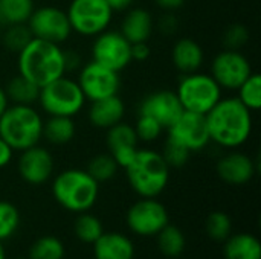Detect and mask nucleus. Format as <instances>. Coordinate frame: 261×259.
Masks as SVG:
<instances>
[{"mask_svg": "<svg viewBox=\"0 0 261 259\" xmlns=\"http://www.w3.org/2000/svg\"><path fill=\"white\" fill-rule=\"evenodd\" d=\"M210 140L222 148L236 150L245 145L252 134V111L237 96L222 98L206 114Z\"/></svg>", "mask_w": 261, "mask_h": 259, "instance_id": "f257e3e1", "label": "nucleus"}, {"mask_svg": "<svg viewBox=\"0 0 261 259\" xmlns=\"http://www.w3.org/2000/svg\"><path fill=\"white\" fill-rule=\"evenodd\" d=\"M17 67L21 76L43 87L66 75L64 49L61 44L32 38L17 53Z\"/></svg>", "mask_w": 261, "mask_h": 259, "instance_id": "f03ea898", "label": "nucleus"}, {"mask_svg": "<svg viewBox=\"0 0 261 259\" xmlns=\"http://www.w3.org/2000/svg\"><path fill=\"white\" fill-rule=\"evenodd\" d=\"M124 171L130 188L142 198H156L170 180V166L165 159L150 148H139Z\"/></svg>", "mask_w": 261, "mask_h": 259, "instance_id": "7ed1b4c3", "label": "nucleus"}, {"mask_svg": "<svg viewBox=\"0 0 261 259\" xmlns=\"http://www.w3.org/2000/svg\"><path fill=\"white\" fill-rule=\"evenodd\" d=\"M98 194L99 183L86 169H64L52 182L54 198L69 212L83 214L90 211L98 200Z\"/></svg>", "mask_w": 261, "mask_h": 259, "instance_id": "20e7f679", "label": "nucleus"}, {"mask_svg": "<svg viewBox=\"0 0 261 259\" xmlns=\"http://www.w3.org/2000/svg\"><path fill=\"white\" fill-rule=\"evenodd\" d=\"M0 137L14 151L38 145L43 139V118L32 105L12 104L0 116Z\"/></svg>", "mask_w": 261, "mask_h": 259, "instance_id": "39448f33", "label": "nucleus"}, {"mask_svg": "<svg viewBox=\"0 0 261 259\" xmlns=\"http://www.w3.org/2000/svg\"><path fill=\"white\" fill-rule=\"evenodd\" d=\"M86 96L76 82L66 75L40 87L38 104L47 116H76L86 105Z\"/></svg>", "mask_w": 261, "mask_h": 259, "instance_id": "423d86ee", "label": "nucleus"}, {"mask_svg": "<svg viewBox=\"0 0 261 259\" xmlns=\"http://www.w3.org/2000/svg\"><path fill=\"white\" fill-rule=\"evenodd\" d=\"M222 92L216 79L202 72L184 75L176 89L182 108L199 114H206L223 98Z\"/></svg>", "mask_w": 261, "mask_h": 259, "instance_id": "0eeeda50", "label": "nucleus"}, {"mask_svg": "<svg viewBox=\"0 0 261 259\" xmlns=\"http://www.w3.org/2000/svg\"><path fill=\"white\" fill-rule=\"evenodd\" d=\"M72 32L81 37H96L109 29L113 9L106 0H72L66 11Z\"/></svg>", "mask_w": 261, "mask_h": 259, "instance_id": "6e6552de", "label": "nucleus"}, {"mask_svg": "<svg viewBox=\"0 0 261 259\" xmlns=\"http://www.w3.org/2000/svg\"><path fill=\"white\" fill-rule=\"evenodd\" d=\"M92 61L119 73L133 61L132 43L119 31L106 29L93 38Z\"/></svg>", "mask_w": 261, "mask_h": 259, "instance_id": "1a4fd4ad", "label": "nucleus"}, {"mask_svg": "<svg viewBox=\"0 0 261 259\" xmlns=\"http://www.w3.org/2000/svg\"><path fill=\"white\" fill-rule=\"evenodd\" d=\"M34 38L63 44L72 35L66 11L57 6H41L32 11L26 21Z\"/></svg>", "mask_w": 261, "mask_h": 259, "instance_id": "9d476101", "label": "nucleus"}, {"mask_svg": "<svg viewBox=\"0 0 261 259\" xmlns=\"http://www.w3.org/2000/svg\"><path fill=\"white\" fill-rule=\"evenodd\" d=\"M252 73V66L240 50L223 49L211 61V76L222 90H237Z\"/></svg>", "mask_w": 261, "mask_h": 259, "instance_id": "9b49d317", "label": "nucleus"}, {"mask_svg": "<svg viewBox=\"0 0 261 259\" xmlns=\"http://www.w3.org/2000/svg\"><path fill=\"white\" fill-rule=\"evenodd\" d=\"M128 229L139 237L158 235L168 224V212L156 198H142L130 206L125 217Z\"/></svg>", "mask_w": 261, "mask_h": 259, "instance_id": "f8f14e48", "label": "nucleus"}, {"mask_svg": "<svg viewBox=\"0 0 261 259\" xmlns=\"http://www.w3.org/2000/svg\"><path fill=\"white\" fill-rule=\"evenodd\" d=\"M76 82L80 84L86 99L90 102L112 95H118L121 87L119 73L95 61H89L80 67Z\"/></svg>", "mask_w": 261, "mask_h": 259, "instance_id": "ddd939ff", "label": "nucleus"}, {"mask_svg": "<svg viewBox=\"0 0 261 259\" xmlns=\"http://www.w3.org/2000/svg\"><path fill=\"white\" fill-rule=\"evenodd\" d=\"M168 139L180 143L190 153L202 151L208 147L210 134L206 128L205 114L184 110L182 114L167 128Z\"/></svg>", "mask_w": 261, "mask_h": 259, "instance_id": "4468645a", "label": "nucleus"}, {"mask_svg": "<svg viewBox=\"0 0 261 259\" xmlns=\"http://www.w3.org/2000/svg\"><path fill=\"white\" fill-rule=\"evenodd\" d=\"M55 162L49 150L34 145L20 151L17 169L23 182L38 186L46 183L54 174Z\"/></svg>", "mask_w": 261, "mask_h": 259, "instance_id": "2eb2a0df", "label": "nucleus"}, {"mask_svg": "<svg viewBox=\"0 0 261 259\" xmlns=\"http://www.w3.org/2000/svg\"><path fill=\"white\" fill-rule=\"evenodd\" d=\"M184 108L173 90H158L147 95L139 107L138 114H145L156 119L165 130L182 114Z\"/></svg>", "mask_w": 261, "mask_h": 259, "instance_id": "dca6fc26", "label": "nucleus"}, {"mask_svg": "<svg viewBox=\"0 0 261 259\" xmlns=\"http://www.w3.org/2000/svg\"><path fill=\"white\" fill-rule=\"evenodd\" d=\"M106 143L109 148V154L122 169L133 160L139 150V139L135 133L133 125L122 121L107 130Z\"/></svg>", "mask_w": 261, "mask_h": 259, "instance_id": "f3484780", "label": "nucleus"}, {"mask_svg": "<svg viewBox=\"0 0 261 259\" xmlns=\"http://www.w3.org/2000/svg\"><path fill=\"white\" fill-rule=\"evenodd\" d=\"M217 176L228 185L242 186L249 183L257 174L255 162L245 153L229 151L217 162Z\"/></svg>", "mask_w": 261, "mask_h": 259, "instance_id": "a211bd4d", "label": "nucleus"}, {"mask_svg": "<svg viewBox=\"0 0 261 259\" xmlns=\"http://www.w3.org/2000/svg\"><path fill=\"white\" fill-rule=\"evenodd\" d=\"M125 116V104L119 95H112L102 99L92 101L87 110L89 122L99 130H109L119 124Z\"/></svg>", "mask_w": 261, "mask_h": 259, "instance_id": "6ab92c4d", "label": "nucleus"}, {"mask_svg": "<svg viewBox=\"0 0 261 259\" xmlns=\"http://www.w3.org/2000/svg\"><path fill=\"white\" fill-rule=\"evenodd\" d=\"M205 61V52L200 43L194 38H179L171 49V63L182 73H194L199 72Z\"/></svg>", "mask_w": 261, "mask_h": 259, "instance_id": "aec40b11", "label": "nucleus"}, {"mask_svg": "<svg viewBox=\"0 0 261 259\" xmlns=\"http://www.w3.org/2000/svg\"><path fill=\"white\" fill-rule=\"evenodd\" d=\"M153 31H154V20L151 12L145 8L128 9L121 21V29H119V32L132 44L150 41Z\"/></svg>", "mask_w": 261, "mask_h": 259, "instance_id": "412c9836", "label": "nucleus"}, {"mask_svg": "<svg viewBox=\"0 0 261 259\" xmlns=\"http://www.w3.org/2000/svg\"><path fill=\"white\" fill-rule=\"evenodd\" d=\"M95 259H133V243L122 234H102L93 244Z\"/></svg>", "mask_w": 261, "mask_h": 259, "instance_id": "4be33fe9", "label": "nucleus"}, {"mask_svg": "<svg viewBox=\"0 0 261 259\" xmlns=\"http://www.w3.org/2000/svg\"><path fill=\"white\" fill-rule=\"evenodd\" d=\"M76 134V125L73 118L67 116H49L43 121V139L50 145H66Z\"/></svg>", "mask_w": 261, "mask_h": 259, "instance_id": "5701e85b", "label": "nucleus"}, {"mask_svg": "<svg viewBox=\"0 0 261 259\" xmlns=\"http://www.w3.org/2000/svg\"><path fill=\"white\" fill-rule=\"evenodd\" d=\"M226 259H261V244L251 234H239L229 237L225 243Z\"/></svg>", "mask_w": 261, "mask_h": 259, "instance_id": "b1692460", "label": "nucleus"}, {"mask_svg": "<svg viewBox=\"0 0 261 259\" xmlns=\"http://www.w3.org/2000/svg\"><path fill=\"white\" fill-rule=\"evenodd\" d=\"M5 93L9 99V102L12 104H20V105H34L38 101V95H40V87L37 84H34L32 81L26 79L24 76H21L20 73L12 76L6 87Z\"/></svg>", "mask_w": 261, "mask_h": 259, "instance_id": "393cba45", "label": "nucleus"}, {"mask_svg": "<svg viewBox=\"0 0 261 259\" xmlns=\"http://www.w3.org/2000/svg\"><path fill=\"white\" fill-rule=\"evenodd\" d=\"M34 9V0H0V24L26 23Z\"/></svg>", "mask_w": 261, "mask_h": 259, "instance_id": "a878e982", "label": "nucleus"}, {"mask_svg": "<svg viewBox=\"0 0 261 259\" xmlns=\"http://www.w3.org/2000/svg\"><path fill=\"white\" fill-rule=\"evenodd\" d=\"M158 247L159 250L168 256V258H176L180 256L182 252L185 250V235L182 231L176 226L167 224L158 235Z\"/></svg>", "mask_w": 261, "mask_h": 259, "instance_id": "bb28decb", "label": "nucleus"}, {"mask_svg": "<svg viewBox=\"0 0 261 259\" xmlns=\"http://www.w3.org/2000/svg\"><path fill=\"white\" fill-rule=\"evenodd\" d=\"M237 99L251 111H258L261 107V76L258 73H251L245 82L236 90Z\"/></svg>", "mask_w": 261, "mask_h": 259, "instance_id": "cd10ccee", "label": "nucleus"}, {"mask_svg": "<svg viewBox=\"0 0 261 259\" xmlns=\"http://www.w3.org/2000/svg\"><path fill=\"white\" fill-rule=\"evenodd\" d=\"M119 166L118 163L115 162V159L106 153V154H98L95 157L90 159V162L87 163V168L86 171L98 182V183H104V182H109L112 180L116 172H118Z\"/></svg>", "mask_w": 261, "mask_h": 259, "instance_id": "c85d7f7f", "label": "nucleus"}, {"mask_svg": "<svg viewBox=\"0 0 261 259\" xmlns=\"http://www.w3.org/2000/svg\"><path fill=\"white\" fill-rule=\"evenodd\" d=\"M102 234V223L95 215H90L87 212L80 214V217L75 221V235L78 237L80 241L86 244H93Z\"/></svg>", "mask_w": 261, "mask_h": 259, "instance_id": "c756f323", "label": "nucleus"}, {"mask_svg": "<svg viewBox=\"0 0 261 259\" xmlns=\"http://www.w3.org/2000/svg\"><path fill=\"white\" fill-rule=\"evenodd\" d=\"M32 38L34 37L26 23L9 24V26H6V29L2 35V44L5 46L6 50H9L12 53H18Z\"/></svg>", "mask_w": 261, "mask_h": 259, "instance_id": "7c9ffc66", "label": "nucleus"}, {"mask_svg": "<svg viewBox=\"0 0 261 259\" xmlns=\"http://www.w3.org/2000/svg\"><path fill=\"white\" fill-rule=\"evenodd\" d=\"M64 258V246L57 237H41L38 238L31 250L29 259H63Z\"/></svg>", "mask_w": 261, "mask_h": 259, "instance_id": "2f4dec72", "label": "nucleus"}, {"mask_svg": "<svg viewBox=\"0 0 261 259\" xmlns=\"http://www.w3.org/2000/svg\"><path fill=\"white\" fill-rule=\"evenodd\" d=\"M231 229H232L231 218L225 212L216 211V212H211L208 215L206 234H208V237L211 240H214V241H226L231 237Z\"/></svg>", "mask_w": 261, "mask_h": 259, "instance_id": "473e14b6", "label": "nucleus"}, {"mask_svg": "<svg viewBox=\"0 0 261 259\" xmlns=\"http://www.w3.org/2000/svg\"><path fill=\"white\" fill-rule=\"evenodd\" d=\"M20 224L18 209L9 202H0V241L12 237Z\"/></svg>", "mask_w": 261, "mask_h": 259, "instance_id": "72a5a7b5", "label": "nucleus"}, {"mask_svg": "<svg viewBox=\"0 0 261 259\" xmlns=\"http://www.w3.org/2000/svg\"><path fill=\"white\" fill-rule=\"evenodd\" d=\"M133 128H135V133H136L139 142H154L162 136V133L165 130L156 119L145 116V114H138V119H136Z\"/></svg>", "mask_w": 261, "mask_h": 259, "instance_id": "f704fd0d", "label": "nucleus"}, {"mask_svg": "<svg viewBox=\"0 0 261 259\" xmlns=\"http://www.w3.org/2000/svg\"><path fill=\"white\" fill-rule=\"evenodd\" d=\"M249 29L243 23H232L229 24L222 37V43L225 49L240 50L249 41Z\"/></svg>", "mask_w": 261, "mask_h": 259, "instance_id": "c9c22d12", "label": "nucleus"}, {"mask_svg": "<svg viewBox=\"0 0 261 259\" xmlns=\"http://www.w3.org/2000/svg\"><path fill=\"white\" fill-rule=\"evenodd\" d=\"M161 154H162V157L165 159V162H167V165L170 168H182V166H185L188 163V160H190V156H191V153L185 147H182L180 143H177V142H174V140H171L168 137L165 140V147H164V151Z\"/></svg>", "mask_w": 261, "mask_h": 259, "instance_id": "e433bc0d", "label": "nucleus"}, {"mask_svg": "<svg viewBox=\"0 0 261 259\" xmlns=\"http://www.w3.org/2000/svg\"><path fill=\"white\" fill-rule=\"evenodd\" d=\"M158 27H159V31H161L162 34L171 35V34H174V32L177 31V27H179V20H177V17H176L173 12H167V14H164V15L161 17V20H159V23H158Z\"/></svg>", "mask_w": 261, "mask_h": 259, "instance_id": "4c0bfd02", "label": "nucleus"}, {"mask_svg": "<svg viewBox=\"0 0 261 259\" xmlns=\"http://www.w3.org/2000/svg\"><path fill=\"white\" fill-rule=\"evenodd\" d=\"M151 55V49L148 41L145 43H135L132 44V60L133 61H147Z\"/></svg>", "mask_w": 261, "mask_h": 259, "instance_id": "58836bf2", "label": "nucleus"}, {"mask_svg": "<svg viewBox=\"0 0 261 259\" xmlns=\"http://www.w3.org/2000/svg\"><path fill=\"white\" fill-rule=\"evenodd\" d=\"M64 66H66V73L67 72H75L83 66L81 56L78 52H75L73 49L64 50Z\"/></svg>", "mask_w": 261, "mask_h": 259, "instance_id": "ea45409f", "label": "nucleus"}, {"mask_svg": "<svg viewBox=\"0 0 261 259\" xmlns=\"http://www.w3.org/2000/svg\"><path fill=\"white\" fill-rule=\"evenodd\" d=\"M12 157H14V150L9 147V143L6 140H3L0 137V169L8 166L11 163Z\"/></svg>", "mask_w": 261, "mask_h": 259, "instance_id": "a19ab883", "label": "nucleus"}, {"mask_svg": "<svg viewBox=\"0 0 261 259\" xmlns=\"http://www.w3.org/2000/svg\"><path fill=\"white\" fill-rule=\"evenodd\" d=\"M187 0H154V3L165 12H174L185 5Z\"/></svg>", "mask_w": 261, "mask_h": 259, "instance_id": "79ce46f5", "label": "nucleus"}, {"mask_svg": "<svg viewBox=\"0 0 261 259\" xmlns=\"http://www.w3.org/2000/svg\"><path fill=\"white\" fill-rule=\"evenodd\" d=\"M106 2L109 3V6L115 12V11H125V9H128L133 5L135 0H106Z\"/></svg>", "mask_w": 261, "mask_h": 259, "instance_id": "37998d69", "label": "nucleus"}, {"mask_svg": "<svg viewBox=\"0 0 261 259\" xmlns=\"http://www.w3.org/2000/svg\"><path fill=\"white\" fill-rule=\"evenodd\" d=\"M8 105H9V99H8V96H6V93H5V89L0 85V116H2L3 111L8 108Z\"/></svg>", "mask_w": 261, "mask_h": 259, "instance_id": "c03bdc74", "label": "nucleus"}, {"mask_svg": "<svg viewBox=\"0 0 261 259\" xmlns=\"http://www.w3.org/2000/svg\"><path fill=\"white\" fill-rule=\"evenodd\" d=\"M0 259H6V256H5V249H3L2 241H0Z\"/></svg>", "mask_w": 261, "mask_h": 259, "instance_id": "a18cd8bd", "label": "nucleus"}]
</instances>
